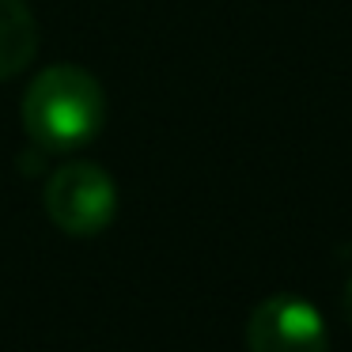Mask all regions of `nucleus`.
Returning <instances> with one entry per match:
<instances>
[{
  "label": "nucleus",
  "instance_id": "20e7f679",
  "mask_svg": "<svg viewBox=\"0 0 352 352\" xmlns=\"http://www.w3.org/2000/svg\"><path fill=\"white\" fill-rule=\"evenodd\" d=\"M38 54V23L27 0H0V84L27 69Z\"/></svg>",
  "mask_w": 352,
  "mask_h": 352
},
{
  "label": "nucleus",
  "instance_id": "7ed1b4c3",
  "mask_svg": "<svg viewBox=\"0 0 352 352\" xmlns=\"http://www.w3.org/2000/svg\"><path fill=\"white\" fill-rule=\"evenodd\" d=\"M246 349L250 352H329V329L322 311L303 296L261 299L246 318Z\"/></svg>",
  "mask_w": 352,
  "mask_h": 352
},
{
  "label": "nucleus",
  "instance_id": "f257e3e1",
  "mask_svg": "<svg viewBox=\"0 0 352 352\" xmlns=\"http://www.w3.org/2000/svg\"><path fill=\"white\" fill-rule=\"evenodd\" d=\"M107 122V91L80 65H50L23 95V129L46 152L91 144Z\"/></svg>",
  "mask_w": 352,
  "mask_h": 352
},
{
  "label": "nucleus",
  "instance_id": "f03ea898",
  "mask_svg": "<svg viewBox=\"0 0 352 352\" xmlns=\"http://www.w3.org/2000/svg\"><path fill=\"white\" fill-rule=\"evenodd\" d=\"M42 205L65 235H99L118 216V186L99 163H65L50 175Z\"/></svg>",
  "mask_w": 352,
  "mask_h": 352
}]
</instances>
